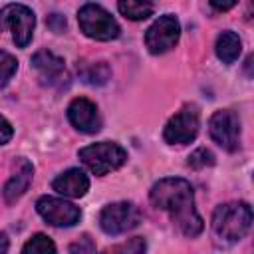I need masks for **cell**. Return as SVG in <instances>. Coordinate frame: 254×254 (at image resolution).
Here are the masks:
<instances>
[{"mask_svg": "<svg viewBox=\"0 0 254 254\" xmlns=\"http://www.w3.org/2000/svg\"><path fill=\"white\" fill-rule=\"evenodd\" d=\"M149 198L155 208L169 214L171 222L189 238H194L202 232L204 222L194 206V190L187 179L165 177L159 179L151 190Z\"/></svg>", "mask_w": 254, "mask_h": 254, "instance_id": "6da1fadb", "label": "cell"}, {"mask_svg": "<svg viewBox=\"0 0 254 254\" xmlns=\"http://www.w3.org/2000/svg\"><path fill=\"white\" fill-rule=\"evenodd\" d=\"M252 226V206L248 202H224L212 212V232L226 242L242 240Z\"/></svg>", "mask_w": 254, "mask_h": 254, "instance_id": "7a4b0ae2", "label": "cell"}, {"mask_svg": "<svg viewBox=\"0 0 254 254\" xmlns=\"http://www.w3.org/2000/svg\"><path fill=\"white\" fill-rule=\"evenodd\" d=\"M77 157L95 177H105L127 163V151L115 141H99L85 145L77 151Z\"/></svg>", "mask_w": 254, "mask_h": 254, "instance_id": "3957f363", "label": "cell"}, {"mask_svg": "<svg viewBox=\"0 0 254 254\" xmlns=\"http://www.w3.org/2000/svg\"><path fill=\"white\" fill-rule=\"evenodd\" d=\"M77 24L79 30L97 42H111L115 38H119L121 28L117 24V20L99 4L87 2L79 8L77 12Z\"/></svg>", "mask_w": 254, "mask_h": 254, "instance_id": "277c9868", "label": "cell"}, {"mask_svg": "<svg viewBox=\"0 0 254 254\" xmlns=\"http://www.w3.org/2000/svg\"><path fill=\"white\" fill-rule=\"evenodd\" d=\"M139 222H141V210L133 202H127V200L109 202L103 206L99 214V226L109 236L125 234L137 228Z\"/></svg>", "mask_w": 254, "mask_h": 254, "instance_id": "5b68a950", "label": "cell"}, {"mask_svg": "<svg viewBox=\"0 0 254 254\" xmlns=\"http://www.w3.org/2000/svg\"><path fill=\"white\" fill-rule=\"evenodd\" d=\"M8 28L12 34V40L18 48H26L32 42L34 28H36V16L32 8L24 4H8L0 10V30Z\"/></svg>", "mask_w": 254, "mask_h": 254, "instance_id": "8992f818", "label": "cell"}, {"mask_svg": "<svg viewBox=\"0 0 254 254\" xmlns=\"http://www.w3.org/2000/svg\"><path fill=\"white\" fill-rule=\"evenodd\" d=\"M181 38V22L173 14L159 16L145 32V46L153 56L167 54L177 46Z\"/></svg>", "mask_w": 254, "mask_h": 254, "instance_id": "52a82bcc", "label": "cell"}, {"mask_svg": "<svg viewBox=\"0 0 254 254\" xmlns=\"http://www.w3.org/2000/svg\"><path fill=\"white\" fill-rule=\"evenodd\" d=\"M210 139L228 153L240 149V119L232 109H218L208 119Z\"/></svg>", "mask_w": 254, "mask_h": 254, "instance_id": "ba28073f", "label": "cell"}, {"mask_svg": "<svg viewBox=\"0 0 254 254\" xmlns=\"http://www.w3.org/2000/svg\"><path fill=\"white\" fill-rule=\"evenodd\" d=\"M198 129H200L198 111L194 105H187L167 121L163 129V137L169 145H187L196 139Z\"/></svg>", "mask_w": 254, "mask_h": 254, "instance_id": "9c48e42d", "label": "cell"}, {"mask_svg": "<svg viewBox=\"0 0 254 254\" xmlns=\"http://www.w3.org/2000/svg\"><path fill=\"white\" fill-rule=\"evenodd\" d=\"M36 210L38 214L52 226L58 228H69L75 226L81 218V210L79 206H75L73 202L65 200V196H40L36 202Z\"/></svg>", "mask_w": 254, "mask_h": 254, "instance_id": "30bf717a", "label": "cell"}, {"mask_svg": "<svg viewBox=\"0 0 254 254\" xmlns=\"http://www.w3.org/2000/svg\"><path fill=\"white\" fill-rule=\"evenodd\" d=\"M32 67L38 71L40 81L50 87H62L67 83L65 64L60 56L50 50H40L32 56Z\"/></svg>", "mask_w": 254, "mask_h": 254, "instance_id": "8fae6325", "label": "cell"}, {"mask_svg": "<svg viewBox=\"0 0 254 254\" xmlns=\"http://www.w3.org/2000/svg\"><path fill=\"white\" fill-rule=\"evenodd\" d=\"M67 119L79 133L93 135L101 129V117L97 105L87 97H75L67 105Z\"/></svg>", "mask_w": 254, "mask_h": 254, "instance_id": "7c38bea8", "label": "cell"}, {"mask_svg": "<svg viewBox=\"0 0 254 254\" xmlns=\"http://www.w3.org/2000/svg\"><path fill=\"white\" fill-rule=\"evenodd\" d=\"M52 189L65 198H81L89 190V177L81 169H67L52 181Z\"/></svg>", "mask_w": 254, "mask_h": 254, "instance_id": "4fadbf2b", "label": "cell"}, {"mask_svg": "<svg viewBox=\"0 0 254 254\" xmlns=\"http://www.w3.org/2000/svg\"><path fill=\"white\" fill-rule=\"evenodd\" d=\"M32 177H34V167L30 161L22 159L20 161V169H16V173L8 179V183L4 185V190H2V196L8 204H14L28 189H30V183H32Z\"/></svg>", "mask_w": 254, "mask_h": 254, "instance_id": "5bb4252c", "label": "cell"}, {"mask_svg": "<svg viewBox=\"0 0 254 254\" xmlns=\"http://www.w3.org/2000/svg\"><path fill=\"white\" fill-rule=\"evenodd\" d=\"M214 52H216V58H218L222 64H234V62L240 58V54H242V40L238 38L236 32L224 30V32H220L218 38H216Z\"/></svg>", "mask_w": 254, "mask_h": 254, "instance_id": "9a60e30c", "label": "cell"}, {"mask_svg": "<svg viewBox=\"0 0 254 254\" xmlns=\"http://www.w3.org/2000/svg\"><path fill=\"white\" fill-rule=\"evenodd\" d=\"M117 10L127 20L141 22V20H147L149 16H153L155 4H153V0H117Z\"/></svg>", "mask_w": 254, "mask_h": 254, "instance_id": "2e32d148", "label": "cell"}, {"mask_svg": "<svg viewBox=\"0 0 254 254\" xmlns=\"http://www.w3.org/2000/svg\"><path fill=\"white\" fill-rule=\"evenodd\" d=\"M79 69V67H77ZM79 75L85 83L91 85H103L109 79V67L103 62H95V64H83L79 69Z\"/></svg>", "mask_w": 254, "mask_h": 254, "instance_id": "e0dca14e", "label": "cell"}, {"mask_svg": "<svg viewBox=\"0 0 254 254\" xmlns=\"http://www.w3.org/2000/svg\"><path fill=\"white\" fill-rule=\"evenodd\" d=\"M56 250H58V248H56V244L52 242V238L46 236V234H42V232L34 234V236L22 246V252H24V254H54Z\"/></svg>", "mask_w": 254, "mask_h": 254, "instance_id": "ac0fdd59", "label": "cell"}, {"mask_svg": "<svg viewBox=\"0 0 254 254\" xmlns=\"http://www.w3.org/2000/svg\"><path fill=\"white\" fill-rule=\"evenodd\" d=\"M16 71H18V60L12 54L0 50V89L10 83Z\"/></svg>", "mask_w": 254, "mask_h": 254, "instance_id": "d6986e66", "label": "cell"}, {"mask_svg": "<svg viewBox=\"0 0 254 254\" xmlns=\"http://www.w3.org/2000/svg\"><path fill=\"white\" fill-rule=\"evenodd\" d=\"M214 163H216L214 155L208 149H204V147H198L196 151H192L189 155V161H187V165L190 169H204V167H212Z\"/></svg>", "mask_w": 254, "mask_h": 254, "instance_id": "ffe728a7", "label": "cell"}, {"mask_svg": "<svg viewBox=\"0 0 254 254\" xmlns=\"http://www.w3.org/2000/svg\"><path fill=\"white\" fill-rule=\"evenodd\" d=\"M147 246H145V240L143 238H131V242H125V244H119L111 250H117V252H143Z\"/></svg>", "mask_w": 254, "mask_h": 254, "instance_id": "44dd1931", "label": "cell"}, {"mask_svg": "<svg viewBox=\"0 0 254 254\" xmlns=\"http://www.w3.org/2000/svg\"><path fill=\"white\" fill-rule=\"evenodd\" d=\"M12 137H14V127H12V123H10L6 117L0 115V145H6Z\"/></svg>", "mask_w": 254, "mask_h": 254, "instance_id": "7402d4cb", "label": "cell"}, {"mask_svg": "<svg viewBox=\"0 0 254 254\" xmlns=\"http://www.w3.org/2000/svg\"><path fill=\"white\" fill-rule=\"evenodd\" d=\"M69 252H79V254H83V252H95V244L91 242V238L83 236L81 240H77V242H73L69 246Z\"/></svg>", "mask_w": 254, "mask_h": 254, "instance_id": "603a6c76", "label": "cell"}, {"mask_svg": "<svg viewBox=\"0 0 254 254\" xmlns=\"http://www.w3.org/2000/svg\"><path fill=\"white\" fill-rule=\"evenodd\" d=\"M48 26H50L56 34H60V32H64V28H65V18L60 16V14H52V16H48Z\"/></svg>", "mask_w": 254, "mask_h": 254, "instance_id": "cb8c5ba5", "label": "cell"}, {"mask_svg": "<svg viewBox=\"0 0 254 254\" xmlns=\"http://www.w3.org/2000/svg\"><path fill=\"white\" fill-rule=\"evenodd\" d=\"M208 2H210L212 10H216V12H228L230 8L236 6L238 0H208Z\"/></svg>", "mask_w": 254, "mask_h": 254, "instance_id": "d4e9b609", "label": "cell"}, {"mask_svg": "<svg viewBox=\"0 0 254 254\" xmlns=\"http://www.w3.org/2000/svg\"><path fill=\"white\" fill-rule=\"evenodd\" d=\"M10 250V240H8V234L0 230V254L8 252Z\"/></svg>", "mask_w": 254, "mask_h": 254, "instance_id": "484cf974", "label": "cell"}]
</instances>
